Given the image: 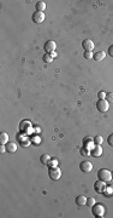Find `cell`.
<instances>
[{
  "mask_svg": "<svg viewBox=\"0 0 113 218\" xmlns=\"http://www.w3.org/2000/svg\"><path fill=\"white\" fill-rule=\"evenodd\" d=\"M48 165H49L51 167H55L57 165H58V160H57V159H54V158H53V159H51V160H49Z\"/></svg>",
  "mask_w": 113,
  "mask_h": 218,
  "instance_id": "obj_23",
  "label": "cell"
},
{
  "mask_svg": "<svg viewBox=\"0 0 113 218\" xmlns=\"http://www.w3.org/2000/svg\"><path fill=\"white\" fill-rule=\"evenodd\" d=\"M80 153H81V155H83V156H88L89 154H90V153H89V149L87 148V147H83V148H81Z\"/></svg>",
  "mask_w": 113,
  "mask_h": 218,
  "instance_id": "obj_19",
  "label": "cell"
},
{
  "mask_svg": "<svg viewBox=\"0 0 113 218\" xmlns=\"http://www.w3.org/2000/svg\"><path fill=\"white\" fill-rule=\"evenodd\" d=\"M94 41H92L90 39H86L82 43V48L84 49V51H93L94 50Z\"/></svg>",
  "mask_w": 113,
  "mask_h": 218,
  "instance_id": "obj_9",
  "label": "cell"
},
{
  "mask_svg": "<svg viewBox=\"0 0 113 218\" xmlns=\"http://www.w3.org/2000/svg\"><path fill=\"white\" fill-rule=\"evenodd\" d=\"M108 55H110L111 57H113V45L110 46V49H108Z\"/></svg>",
  "mask_w": 113,
  "mask_h": 218,
  "instance_id": "obj_28",
  "label": "cell"
},
{
  "mask_svg": "<svg viewBox=\"0 0 113 218\" xmlns=\"http://www.w3.org/2000/svg\"><path fill=\"white\" fill-rule=\"evenodd\" d=\"M6 151V144H1L0 145V153H5Z\"/></svg>",
  "mask_w": 113,
  "mask_h": 218,
  "instance_id": "obj_27",
  "label": "cell"
},
{
  "mask_svg": "<svg viewBox=\"0 0 113 218\" xmlns=\"http://www.w3.org/2000/svg\"><path fill=\"white\" fill-rule=\"evenodd\" d=\"M107 190H108V193H110V194H112V193H113V185H111V188H108V187H107L106 192H107Z\"/></svg>",
  "mask_w": 113,
  "mask_h": 218,
  "instance_id": "obj_29",
  "label": "cell"
},
{
  "mask_svg": "<svg viewBox=\"0 0 113 218\" xmlns=\"http://www.w3.org/2000/svg\"><path fill=\"white\" fill-rule=\"evenodd\" d=\"M49 160H51V156L48 154H42V155H41V158H40L41 164H43V165H48Z\"/></svg>",
  "mask_w": 113,
  "mask_h": 218,
  "instance_id": "obj_16",
  "label": "cell"
},
{
  "mask_svg": "<svg viewBox=\"0 0 113 218\" xmlns=\"http://www.w3.org/2000/svg\"><path fill=\"white\" fill-rule=\"evenodd\" d=\"M45 10H46V3H43V1H37V3H36V11L43 12Z\"/></svg>",
  "mask_w": 113,
  "mask_h": 218,
  "instance_id": "obj_17",
  "label": "cell"
},
{
  "mask_svg": "<svg viewBox=\"0 0 113 218\" xmlns=\"http://www.w3.org/2000/svg\"><path fill=\"white\" fill-rule=\"evenodd\" d=\"M93 57H94V55H93L92 51H86L84 52V58H86V60H92Z\"/></svg>",
  "mask_w": 113,
  "mask_h": 218,
  "instance_id": "obj_21",
  "label": "cell"
},
{
  "mask_svg": "<svg viewBox=\"0 0 113 218\" xmlns=\"http://www.w3.org/2000/svg\"><path fill=\"white\" fill-rule=\"evenodd\" d=\"M75 201L78 206H84V205H87V198L84 195H78L76 198Z\"/></svg>",
  "mask_w": 113,
  "mask_h": 218,
  "instance_id": "obj_12",
  "label": "cell"
},
{
  "mask_svg": "<svg viewBox=\"0 0 113 218\" xmlns=\"http://www.w3.org/2000/svg\"><path fill=\"white\" fill-rule=\"evenodd\" d=\"M92 212L95 217H104L105 215V207L102 204H95L92 206Z\"/></svg>",
  "mask_w": 113,
  "mask_h": 218,
  "instance_id": "obj_2",
  "label": "cell"
},
{
  "mask_svg": "<svg viewBox=\"0 0 113 218\" xmlns=\"http://www.w3.org/2000/svg\"><path fill=\"white\" fill-rule=\"evenodd\" d=\"M48 176H49V178L52 181H58L59 178L62 177V171L59 167H49L48 170Z\"/></svg>",
  "mask_w": 113,
  "mask_h": 218,
  "instance_id": "obj_3",
  "label": "cell"
},
{
  "mask_svg": "<svg viewBox=\"0 0 113 218\" xmlns=\"http://www.w3.org/2000/svg\"><path fill=\"white\" fill-rule=\"evenodd\" d=\"M17 144L15 143V142H9L7 144H6V151H9V153H15V151H17Z\"/></svg>",
  "mask_w": 113,
  "mask_h": 218,
  "instance_id": "obj_13",
  "label": "cell"
},
{
  "mask_svg": "<svg viewBox=\"0 0 113 218\" xmlns=\"http://www.w3.org/2000/svg\"><path fill=\"white\" fill-rule=\"evenodd\" d=\"M112 177H113V172H112Z\"/></svg>",
  "mask_w": 113,
  "mask_h": 218,
  "instance_id": "obj_30",
  "label": "cell"
},
{
  "mask_svg": "<svg viewBox=\"0 0 113 218\" xmlns=\"http://www.w3.org/2000/svg\"><path fill=\"white\" fill-rule=\"evenodd\" d=\"M19 128H21V131H22V132H25L28 128H30V122L27 121V120L22 121V122H21V126H19Z\"/></svg>",
  "mask_w": 113,
  "mask_h": 218,
  "instance_id": "obj_15",
  "label": "cell"
},
{
  "mask_svg": "<svg viewBox=\"0 0 113 218\" xmlns=\"http://www.w3.org/2000/svg\"><path fill=\"white\" fill-rule=\"evenodd\" d=\"M105 57H106V54L104 51H98V52H95L94 54V60L95 61H98V62H101V61H104L105 60Z\"/></svg>",
  "mask_w": 113,
  "mask_h": 218,
  "instance_id": "obj_11",
  "label": "cell"
},
{
  "mask_svg": "<svg viewBox=\"0 0 113 218\" xmlns=\"http://www.w3.org/2000/svg\"><path fill=\"white\" fill-rule=\"evenodd\" d=\"M90 150H92V151H90V154H92L94 158H99V156H101V154H102V151H104L100 144H96V145H95L94 148H92Z\"/></svg>",
  "mask_w": 113,
  "mask_h": 218,
  "instance_id": "obj_10",
  "label": "cell"
},
{
  "mask_svg": "<svg viewBox=\"0 0 113 218\" xmlns=\"http://www.w3.org/2000/svg\"><path fill=\"white\" fill-rule=\"evenodd\" d=\"M94 189L96 190V193H99V194H104V193H106V189H107V185H106V182H104V181H96L94 183Z\"/></svg>",
  "mask_w": 113,
  "mask_h": 218,
  "instance_id": "obj_5",
  "label": "cell"
},
{
  "mask_svg": "<svg viewBox=\"0 0 113 218\" xmlns=\"http://www.w3.org/2000/svg\"><path fill=\"white\" fill-rule=\"evenodd\" d=\"M33 22L34 23H42L46 18V16H45V12H40V11H35V12L33 14Z\"/></svg>",
  "mask_w": 113,
  "mask_h": 218,
  "instance_id": "obj_8",
  "label": "cell"
},
{
  "mask_svg": "<svg viewBox=\"0 0 113 218\" xmlns=\"http://www.w3.org/2000/svg\"><path fill=\"white\" fill-rule=\"evenodd\" d=\"M102 141H104V138L101 137V136H95L94 137V143L95 144H101V143H102Z\"/></svg>",
  "mask_w": 113,
  "mask_h": 218,
  "instance_id": "obj_22",
  "label": "cell"
},
{
  "mask_svg": "<svg viewBox=\"0 0 113 218\" xmlns=\"http://www.w3.org/2000/svg\"><path fill=\"white\" fill-rule=\"evenodd\" d=\"M98 178L100 181H104V182H110L113 177H112V172L107 168H100L99 172H98Z\"/></svg>",
  "mask_w": 113,
  "mask_h": 218,
  "instance_id": "obj_1",
  "label": "cell"
},
{
  "mask_svg": "<svg viewBox=\"0 0 113 218\" xmlns=\"http://www.w3.org/2000/svg\"><path fill=\"white\" fill-rule=\"evenodd\" d=\"M96 108L101 113H106V111L110 109V102L107 101V99H99L96 102Z\"/></svg>",
  "mask_w": 113,
  "mask_h": 218,
  "instance_id": "obj_4",
  "label": "cell"
},
{
  "mask_svg": "<svg viewBox=\"0 0 113 218\" xmlns=\"http://www.w3.org/2000/svg\"><path fill=\"white\" fill-rule=\"evenodd\" d=\"M43 49H45V51H46V54L52 55L53 52H55V49H57L55 41H53V40L46 41V44H45V46H43Z\"/></svg>",
  "mask_w": 113,
  "mask_h": 218,
  "instance_id": "obj_6",
  "label": "cell"
},
{
  "mask_svg": "<svg viewBox=\"0 0 113 218\" xmlns=\"http://www.w3.org/2000/svg\"><path fill=\"white\" fill-rule=\"evenodd\" d=\"M106 99L108 102L113 103V92H108V93H106Z\"/></svg>",
  "mask_w": 113,
  "mask_h": 218,
  "instance_id": "obj_24",
  "label": "cell"
},
{
  "mask_svg": "<svg viewBox=\"0 0 113 218\" xmlns=\"http://www.w3.org/2000/svg\"><path fill=\"white\" fill-rule=\"evenodd\" d=\"M95 205V199L94 198H87V206H90V207H92V206H94Z\"/></svg>",
  "mask_w": 113,
  "mask_h": 218,
  "instance_id": "obj_20",
  "label": "cell"
},
{
  "mask_svg": "<svg viewBox=\"0 0 113 218\" xmlns=\"http://www.w3.org/2000/svg\"><path fill=\"white\" fill-rule=\"evenodd\" d=\"M98 97H99V99H106V93L104 91H100L98 93Z\"/></svg>",
  "mask_w": 113,
  "mask_h": 218,
  "instance_id": "obj_26",
  "label": "cell"
},
{
  "mask_svg": "<svg viewBox=\"0 0 113 218\" xmlns=\"http://www.w3.org/2000/svg\"><path fill=\"white\" fill-rule=\"evenodd\" d=\"M42 60H43L45 63H51V62L53 61V57H52L49 54H45L43 57H42Z\"/></svg>",
  "mask_w": 113,
  "mask_h": 218,
  "instance_id": "obj_18",
  "label": "cell"
},
{
  "mask_svg": "<svg viewBox=\"0 0 113 218\" xmlns=\"http://www.w3.org/2000/svg\"><path fill=\"white\" fill-rule=\"evenodd\" d=\"M80 168L82 172H84V173H89L90 171L93 170V164L90 161H88V160H84V161H82L80 164Z\"/></svg>",
  "mask_w": 113,
  "mask_h": 218,
  "instance_id": "obj_7",
  "label": "cell"
},
{
  "mask_svg": "<svg viewBox=\"0 0 113 218\" xmlns=\"http://www.w3.org/2000/svg\"><path fill=\"white\" fill-rule=\"evenodd\" d=\"M107 143H108V145L113 147V133H112V134H110L108 138H107Z\"/></svg>",
  "mask_w": 113,
  "mask_h": 218,
  "instance_id": "obj_25",
  "label": "cell"
},
{
  "mask_svg": "<svg viewBox=\"0 0 113 218\" xmlns=\"http://www.w3.org/2000/svg\"><path fill=\"white\" fill-rule=\"evenodd\" d=\"M9 143V134L6 132L0 133V144H7Z\"/></svg>",
  "mask_w": 113,
  "mask_h": 218,
  "instance_id": "obj_14",
  "label": "cell"
}]
</instances>
